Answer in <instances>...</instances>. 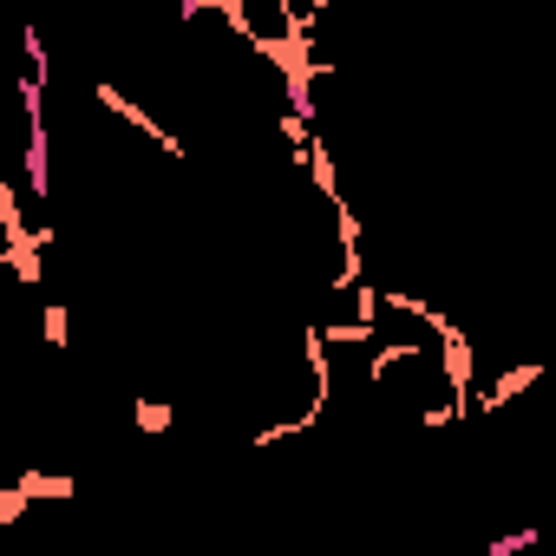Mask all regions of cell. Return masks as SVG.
<instances>
[{"label": "cell", "instance_id": "obj_1", "mask_svg": "<svg viewBox=\"0 0 556 556\" xmlns=\"http://www.w3.org/2000/svg\"><path fill=\"white\" fill-rule=\"evenodd\" d=\"M543 530H510V536H491V556H517V549H536Z\"/></svg>", "mask_w": 556, "mask_h": 556}]
</instances>
